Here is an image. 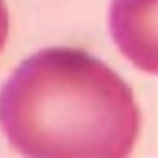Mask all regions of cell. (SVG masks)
Wrapping results in <instances>:
<instances>
[{
    "instance_id": "obj_1",
    "label": "cell",
    "mask_w": 158,
    "mask_h": 158,
    "mask_svg": "<svg viewBox=\"0 0 158 158\" xmlns=\"http://www.w3.org/2000/svg\"><path fill=\"white\" fill-rule=\"evenodd\" d=\"M139 121L128 82L76 48L33 54L0 89V128L24 156L123 158Z\"/></svg>"
},
{
    "instance_id": "obj_2",
    "label": "cell",
    "mask_w": 158,
    "mask_h": 158,
    "mask_svg": "<svg viewBox=\"0 0 158 158\" xmlns=\"http://www.w3.org/2000/svg\"><path fill=\"white\" fill-rule=\"evenodd\" d=\"M110 31L136 67L156 74V0H113Z\"/></svg>"
},
{
    "instance_id": "obj_3",
    "label": "cell",
    "mask_w": 158,
    "mask_h": 158,
    "mask_svg": "<svg viewBox=\"0 0 158 158\" xmlns=\"http://www.w3.org/2000/svg\"><path fill=\"white\" fill-rule=\"evenodd\" d=\"M7 35H9V13L5 7V0H0V50L7 41Z\"/></svg>"
}]
</instances>
